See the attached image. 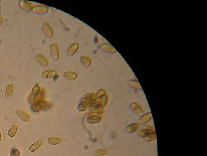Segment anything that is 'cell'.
I'll use <instances>...</instances> for the list:
<instances>
[{"label":"cell","mask_w":207,"mask_h":156,"mask_svg":"<svg viewBox=\"0 0 207 156\" xmlns=\"http://www.w3.org/2000/svg\"><path fill=\"white\" fill-rule=\"evenodd\" d=\"M50 7L47 5L38 4L32 7L31 13L37 15H44L48 13Z\"/></svg>","instance_id":"obj_1"},{"label":"cell","mask_w":207,"mask_h":156,"mask_svg":"<svg viewBox=\"0 0 207 156\" xmlns=\"http://www.w3.org/2000/svg\"><path fill=\"white\" fill-rule=\"evenodd\" d=\"M41 29L43 35L47 38H51L54 35L53 29L48 22H45L42 24Z\"/></svg>","instance_id":"obj_2"},{"label":"cell","mask_w":207,"mask_h":156,"mask_svg":"<svg viewBox=\"0 0 207 156\" xmlns=\"http://www.w3.org/2000/svg\"><path fill=\"white\" fill-rule=\"evenodd\" d=\"M49 52L53 60L57 61L60 58V50L59 45L56 43L51 44L49 47Z\"/></svg>","instance_id":"obj_3"},{"label":"cell","mask_w":207,"mask_h":156,"mask_svg":"<svg viewBox=\"0 0 207 156\" xmlns=\"http://www.w3.org/2000/svg\"><path fill=\"white\" fill-rule=\"evenodd\" d=\"M18 6L20 9L27 13L31 12L33 5L32 2L27 1L21 0L19 1Z\"/></svg>","instance_id":"obj_4"},{"label":"cell","mask_w":207,"mask_h":156,"mask_svg":"<svg viewBox=\"0 0 207 156\" xmlns=\"http://www.w3.org/2000/svg\"><path fill=\"white\" fill-rule=\"evenodd\" d=\"M34 60L35 62L42 68H46L49 65V61L45 56L41 54L37 55L34 57Z\"/></svg>","instance_id":"obj_5"},{"label":"cell","mask_w":207,"mask_h":156,"mask_svg":"<svg viewBox=\"0 0 207 156\" xmlns=\"http://www.w3.org/2000/svg\"><path fill=\"white\" fill-rule=\"evenodd\" d=\"M80 45L78 42H75L72 44L67 48L66 50V55L67 57H71L74 55L79 50Z\"/></svg>","instance_id":"obj_6"},{"label":"cell","mask_w":207,"mask_h":156,"mask_svg":"<svg viewBox=\"0 0 207 156\" xmlns=\"http://www.w3.org/2000/svg\"><path fill=\"white\" fill-rule=\"evenodd\" d=\"M15 113L21 121L25 123L29 122L31 119V116L22 110H17L15 111Z\"/></svg>","instance_id":"obj_7"},{"label":"cell","mask_w":207,"mask_h":156,"mask_svg":"<svg viewBox=\"0 0 207 156\" xmlns=\"http://www.w3.org/2000/svg\"><path fill=\"white\" fill-rule=\"evenodd\" d=\"M80 63L85 68H88L92 64V60L89 56L86 55H82L79 58Z\"/></svg>","instance_id":"obj_8"},{"label":"cell","mask_w":207,"mask_h":156,"mask_svg":"<svg viewBox=\"0 0 207 156\" xmlns=\"http://www.w3.org/2000/svg\"><path fill=\"white\" fill-rule=\"evenodd\" d=\"M57 71L56 69H49L45 70L41 74V77L44 79H50L54 78L57 75Z\"/></svg>","instance_id":"obj_9"},{"label":"cell","mask_w":207,"mask_h":156,"mask_svg":"<svg viewBox=\"0 0 207 156\" xmlns=\"http://www.w3.org/2000/svg\"><path fill=\"white\" fill-rule=\"evenodd\" d=\"M64 79L68 81H74L77 79L78 77V74L73 71L69 70L65 72L63 74Z\"/></svg>","instance_id":"obj_10"},{"label":"cell","mask_w":207,"mask_h":156,"mask_svg":"<svg viewBox=\"0 0 207 156\" xmlns=\"http://www.w3.org/2000/svg\"><path fill=\"white\" fill-rule=\"evenodd\" d=\"M100 48L102 50L107 53L114 54L117 52L116 49L108 42H105L102 44L100 46Z\"/></svg>","instance_id":"obj_11"},{"label":"cell","mask_w":207,"mask_h":156,"mask_svg":"<svg viewBox=\"0 0 207 156\" xmlns=\"http://www.w3.org/2000/svg\"><path fill=\"white\" fill-rule=\"evenodd\" d=\"M14 87L12 84H8L5 88L4 96L7 98H10L14 92Z\"/></svg>","instance_id":"obj_12"},{"label":"cell","mask_w":207,"mask_h":156,"mask_svg":"<svg viewBox=\"0 0 207 156\" xmlns=\"http://www.w3.org/2000/svg\"><path fill=\"white\" fill-rule=\"evenodd\" d=\"M42 141L41 140H38L36 142H34L33 143H32L31 146H30L29 148V150L30 152H35L36 150H37L38 149H39L40 147L42 145Z\"/></svg>","instance_id":"obj_13"},{"label":"cell","mask_w":207,"mask_h":156,"mask_svg":"<svg viewBox=\"0 0 207 156\" xmlns=\"http://www.w3.org/2000/svg\"><path fill=\"white\" fill-rule=\"evenodd\" d=\"M18 131V127L16 124H13L7 132V135L9 138H13L16 135Z\"/></svg>","instance_id":"obj_14"},{"label":"cell","mask_w":207,"mask_h":156,"mask_svg":"<svg viewBox=\"0 0 207 156\" xmlns=\"http://www.w3.org/2000/svg\"><path fill=\"white\" fill-rule=\"evenodd\" d=\"M62 141V139L60 138H55V137L50 138L48 140V142L49 144L54 146L60 144Z\"/></svg>","instance_id":"obj_15"},{"label":"cell","mask_w":207,"mask_h":156,"mask_svg":"<svg viewBox=\"0 0 207 156\" xmlns=\"http://www.w3.org/2000/svg\"><path fill=\"white\" fill-rule=\"evenodd\" d=\"M108 152V149H100L96 150L94 153V156H104Z\"/></svg>","instance_id":"obj_16"},{"label":"cell","mask_w":207,"mask_h":156,"mask_svg":"<svg viewBox=\"0 0 207 156\" xmlns=\"http://www.w3.org/2000/svg\"><path fill=\"white\" fill-rule=\"evenodd\" d=\"M129 85L133 88L136 89H140L141 88L136 78L132 79L130 81Z\"/></svg>","instance_id":"obj_17"},{"label":"cell","mask_w":207,"mask_h":156,"mask_svg":"<svg viewBox=\"0 0 207 156\" xmlns=\"http://www.w3.org/2000/svg\"><path fill=\"white\" fill-rule=\"evenodd\" d=\"M41 91V87L39 85H36L32 88V94L34 96L39 94Z\"/></svg>","instance_id":"obj_18"},{"label":"cell","mask_w":207,"mask_h":156,"mask_svg":"<svg viewBox=\"0 0 207 156\" xmlns=\"http://www.w3.org/2000/svg\"><path fill=\"white\" fill-rule=\"evenodd\" d=\"M21 153L20 150H18V149L13 148L11 150L10 153V156H20Z\"/></svg>","instance_id":"obj_19"},{"label":"cell","mask_w":207,"mask_h":156,"mask_svg":"<svg viewBox=\"0 0 207 156\" xmlns=\"http://www.w3.org/2000/svg\"><path fill=\"white\" fill-rule=\"evenodd\" d=\"M31 109L34 112H38L41 109L38 103H35L33 104L31 106Z\"/></svg>","instance_id":"obj_20"},{"label":"cell","mask_w":207,"mask_h":156,"mask_svg":"<svg viewBox=\"0 0 207 156\" xmlns=\"http://www.w3.org/2000/svg\"><path fill=\"white\" fill-rule=\"evenodd\" d=\"M3 19L1 17H0V27L3 24Z\"/></svg>","instance_id":"obj_21"},{"label":"cell","mask_w":207,"mask_h":156,"mask_svg":"<svg viewBox=\"0 0 207 156\" xmlns=\"http://www.w3.org/2000/svg\"><path fill=\"white\" fill-rule=\"evenodd\" d=\"M2 141H3V139H2V135L0 131V142H1Z\"/></svg>","instance_id":"obj_22"},{"label":"cell","mask_w":207,"mask_h":156,"mask_svg":"<svg viewBox=\"0 0 207 156\" xmlns=\"http://www.w3.org/2000/svg\"><path fill=\"white\" fill-rule=\"evenodd\" d=\"M2 43V40H1V39L0 38V45Z\"/></svg>","instance_id":"obj_23"},{"label":"cell","mask_w":207,"mask_h":156,"mask_svg":"<svg viewBox=\"0 0 207 156\" xmlns=\"http://www.w3.org/2000/svg\"><path fill=\"white\" fill-rule=\"evenodd\" d=\"M1 7L0 5V16H1Z\"/></svg>","instance_id":"obj_24"},{"label":"cell","mask_w":207,"mask_h":156,"mask_svg":"<svg viewBox=\"0 0 207 156\" xmlns=\"http://www.w3.org/2000/svg\"><path fill=\"white\" fill-rule=\"evenodd\" d=\"M0 2H1V1H0Z\"/></svg>","instance_id":"obj_25"}]
</instances>
